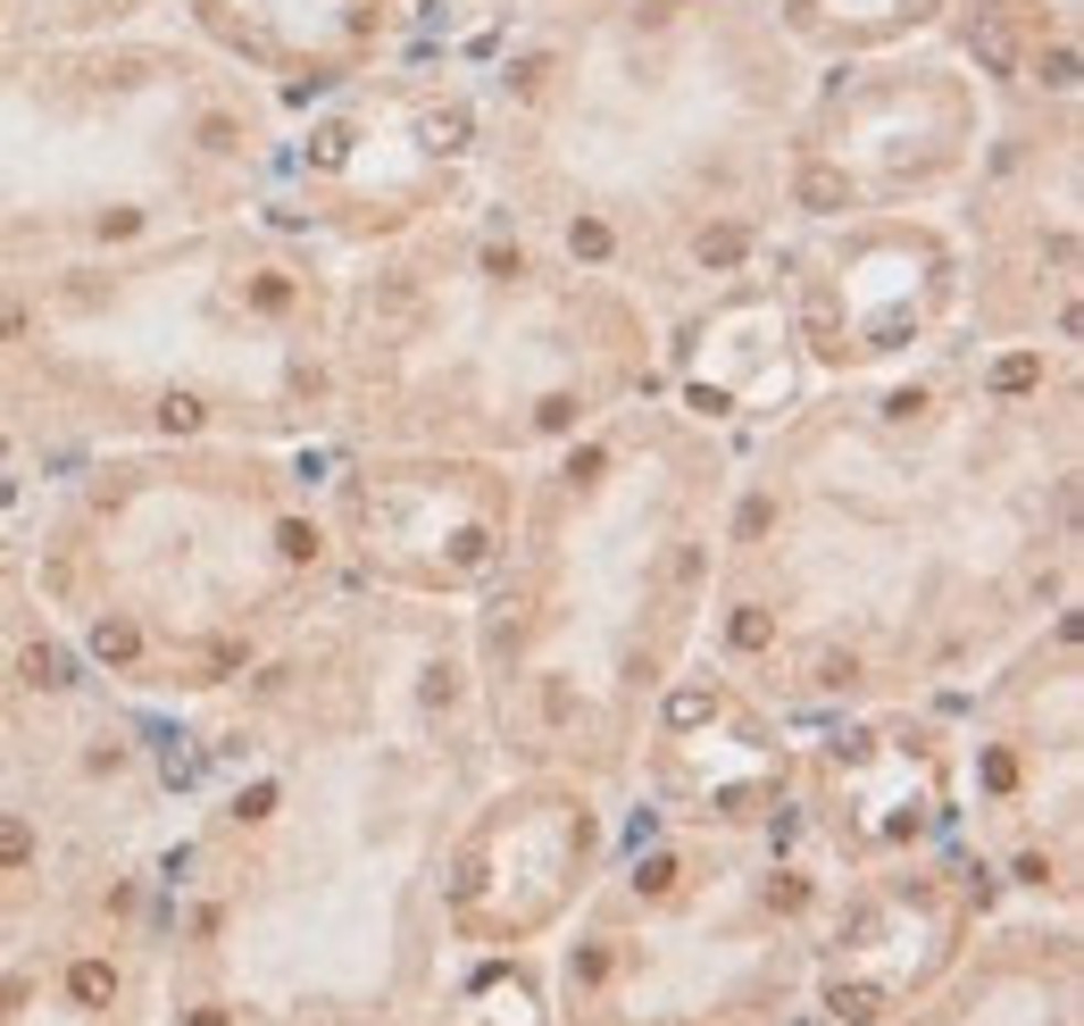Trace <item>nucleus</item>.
I'll use <instances>...</instances> for the list:
<instances>
[{"mask_svg": "<svg viewBox=\"0 0 1084 1026\" xmlns=\"http://www.w3.org/2000/svg\"><path fill=\"white\" fill-rule=\"evenodd\" d=\"M884 1026H1084V934L1076 918L992 910L959 960Z\"/></svg>", "mask_w": 1084, "mask_h": 1026, "instance_id": "obj_12", "label": "nucleus"}, {"mask_svg": "<svg viewBox=\"0 0 1084 1026\" xmlns=\"http://www.w3.org/2000/svg\"><path fill=\"white\" fill-rule=\"evenodd\" d=\"M1076 601L1051 609L959 693V852L1001 910L1076 918L1084 901V784H1076Z\"/></svg>", "mask_w": 1084, "mask_h": 1026, "instance_id": "obj_7", "label": "nucleus"}, {"mask_svg": "<svg viewBox=\"0 0 1084 1026\" xmlns=\"http://www.w3.org/2000/svg\"><path fill=\"white\" fill-rule=\"evenodd\" d=\"M835 859L801 810H618L601 876L543 943L551 1026H809Z\"/></svg>", "mask_w": 1084, "mask_h": 1026, "instance_id": "obj_6", "label": "nucleus"}, {"mask_svg": "<svg viewBox=\"0 0 1084 1026\" xmlns=\"http://www.w3.org/2000/svg\"><path fill=\"white\" fill-rule=\"evenodd\" d=\"M343 451L534 468L609 409L659 393V318L618 276L559 259L484 192L334 267Z\"/></svg>", "mask_w": 1084, "mask_h": 1026, "instance_id": "obj_5", "label": "nucleus"}, {"mask_svg": "<svg viewBox=\"0 0 1084 1026\" xmlns=\"http://www.w3.org/2000/svg\"><path fill=\"white\" fill-rule=\"evenodd\" d=\"M133 859H159V852H109V843L76 835L67 817H51L42 801H25L18 784H0V951L25 943L76 885L133 868Z\"/></svg>", "mask_w": 1084, "mask_h": 1026, "instance_id": "obj_13", "label": "nucleus"}, {"mask_svg": "<svg viewBox=\"0 0 1084 1026\" xmlns=\"http://www.w3.org/2000/svg\"><path fill=\"white\" fill-rule=\"evenodd\" d=\"M175 726L159 1026H426L451 976L442 852L501 768L468 609L343 585Z\"/></svg>", "mask_w": 1084, "mask_h": 1026, "instance_id": "obj_1", "label": "nucleus"}, {"mask_svg": "<svg viewBox=\"0 0 1084 1026\" xmlns=\"http://www.w3.org/2000/svg\"><path fill=\"white\" fill-rule=\"evenodd\" d=\"M0 1026H159V859L76 885L0 951Z\"/></svg>", "mask_w": 1084, "mask_h": 1026, "instance_id": "obj_11", "label": "nucleus"}, {"mask_svg": "<svg viewBox=\"0 0 1084 1026\" xmlns=\"http://www.w3.org/2000/svg\"><path fill=\"white\" fill-rule=\"evenodd\" d=\"M517 475L501 459L442 451H343L325 442V517L351 592L476 601L517 517Z\"/></svg>", "mask_w": 1084, "mask_h": 1026, "instance_id": "obj_8", "label": "nucleus"}, {"mask_svg": "<svg viewBox=\"0 0 1084 1026\" xmlns=\"http://www.w3.org/2000/svg\"><path fill=\"white\" fill-rule=\"evenodd\" d=\"M992 910H1001V894L959 843L835 876L818 976H809V1026H884L952 969L959 943Z\"/></svg>", "mask_w": 1084, "mask_h": 1026, "instance_id": "obj_10", "label": "nucleus"}, {"mask_svg": "<svg viewBox=\"0 0 1084 1026\" xmlns=\"http://www.w3.org/2000/svg\"><path fill=\"white\" fill-rule=\"evenodd\" d=\"M34 609L126 702L201 709L343 592L318 442H142L42 475Z\"/></svg>", "mask_w": 1084, "mask_h": 1026, "instance_id": "obj_4", "label": "nucleus"}, {"mask_svg": "<svg viewBox=\"0 0 1084 1026\" xmlns=\"http://www.w3.org/2000/svg\"><path fill=\"white\" fill-rule=\"evenodd\" d=\"M734 435L643 393L517 475V517L468 601L484 742L626 810L667 684L701 660Z\"/></svg>", "mask_w": 1084, "mask_h": 1026, "instance_id": "obj_3", "label": "nucleus"}, {"mask_svg": "<svg viewBox=\"0 0 1084 1026\" xmlns=\"http://www.w3.org/2000/svg\"><path fill=\"white\" fill-rule=\"evenodd\" d=\"M1076 601V351L934 342L734 451L701 660L776 718L968 693Z\"/></svg>", "mask_w": 1084, "mask_h": 1026, "instance_id": "obj_2", "label": "nucleus"}, {"mask_svg": "<svg viewBox=\"0 0 1084 1026\" xmlns=\"http://www.w3.org/2000/svg\"><path fill=\"white\" fill-rule=\"evenodd\" d=\"M426 1026H551L543 951H451Z\"/></svg>", "mask_w": 1084, "mask_h": 1026, "instance_id": "obj_14", "label": "nucleus"}, {"mask_svg": "<svg viewBox=\"0 0 1084 1026\" xmlns=\"http://www.w3.org/2000/svg\"><path fill=\"white\" fill-rule=\"evenodd\" d=\"M618 843V801L576 777L493 768L442 852L451 951H543Z\"/></svg>", "mask_w": 1084, "mask_h": 1026, "instance_id": "obj_9", "label": "nucleus"}]
</instances>
